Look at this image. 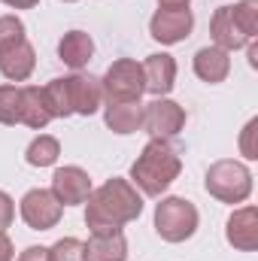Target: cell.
<instances>
[{
  "label": "cell",
  "instance_id": "6da1fadb",
  "mask_svg": "<svg viewBox=\"0 0 258 261\" xmlns=\"http://www.w3.org/2000/svg\"><path fill=\"white\" fill-rule=\"evenodd\" d=\"M140 213H143V197L137 195L131 179L113 176L100 189H91L85 225L91 228V234H110V231H122V225L140 219Z\"/></svg>",
  "mask_w": 258,
  "mask_h": 261
},
{
  "label": "cell",
  "instance_id": "7a4b0ae2",
  "mask_svg": "<svg viewBox=\"0 0 258 261\" xmlns=\"http://www.w3.org/2000/svg\"><path fill=\"white\" fill-rule=\"evenodd\" d=\"M183 170V158L179 152L167 143V140H149L140 152V158L131 164V186L140 189L143 195L158 197L164 195L173 179Z\"/></svg>",
  "mask_w": 258,
  "mask_h": 261
},
{
  "label": "cell",
  "instance_id": "3957f363",
  "mask_svg": "<svg viewBox=\"0 0 258 261\" xmlns=\"http://www.w3.org/2000/svg\"><path fill=\"white\" fill-rule=\"evenodd\" d=\"M43 88H46V97L52 103L55 119H64V116H91L104 103L100 79L91 76V73L61 76V79H52Z\"/></svg>",
  "mask_w": 258,
  "mask_h": 261
},
{
  "label": "cell",
  "instance_id": "277c9868",
  "mask_svg": "<svg viewBox=\"0 0 258 261\" xmlns=\"http://www.w3.org/2000/svg\"><path fill=\"white\" fill-rule=\"evenodd\" d=\"M207 192L222 200V203H243L249 192H252V173L246 164L240 161H216L210 170H207V179H203Z\"/></svg>",
  "mask_w": 258,
  "mask_h": 261
},
{
  "label": "cell",
  "instance_id": "5b68a950",
  "mask_svg": "<svg viewBox=\"0 0 258 261\" xmlns=\"http://www.w3.org/2000/svg\"><path fill=\"white\" fill-rule=\"evenodd\" d=\"M155 231L167 243H183L197 231V206L186 197H164L155 206Z\"/></svg>",
  "mask_w": 258,
  "mask_h": 261
},
{
  "label": "cell",
  "instance_id": "8992f818",
  "mask_svg": "<svg viewBox=\"0 0 258 261\" xmlns=\"http://www.w3.org/2000/svg\"><path fill=\"white\" fill-rule=\"evenodd\" d=\"M100 91H104L107 107H110V103H131V100H140L143 91H146L143 67L137 64V61H131V58L113 61L110 70L104 73V79H100Z\"/></svg>",
  "mask_w": 258,
  "mask_h": 261
},
{
  "label": "cell",
  "instance_id": "52a82bcc",
  "mask_svg": "<svg viewBox=\"0 0 258 261\" xmlns=\"http://www.w3.org/2000/svg\"><path fill=\"white\" fill-rule=\"evenodd\" d=\"M186 128V110L167 97H155L149 107H143V130L152 134V140H170Z\"/></svg>",
  "mask_w": 258,
  "mask_h": 261
},
{
  "label": "cell",
  "instance_id": "ba28073f",
  "mask_svg": "<svg viewBox=\"0 0 258 261\" xmlns=\"http://www.w3.org/2000/svg\"><path fill=\"white\" fill-rule=\"evenodd\" d=\"M61 200L52 195L49 189H31L28 195L21 197V219L28 228L34 231H49L61 222Z\"/></svg>",
  "mask_w": 258,
  "mask_h": 261
},
{
  "label": "cell",
  "instance_id": "9c48e42d",
  "mask_svg": "<svg viewBox=\"0 0 258 261\" xmlns=\"http://www.w3.org/2000/svg\"><path fill=\"white\" fill-rule=\"evenodd\" d=\"M192 28H194V15L189 6H161L149 21V34L164 46L183 43L192 34Z\"/></svg>",
  "mask_w": 258,
  "mask_h": 261
},
{
  "label": "cell",
  "instance_id": "30bf717a",
  "mask_svg": "<svg viewBox=\"0 0 258 261\" xmlns=\"http://www.w3.org/2000/svg\"><path fill=\"white\" fill-rule=\"evenodd\" d=\"M52 195L61 200V206H73V203H85L91 195V179L82 167H58L52 176Z\"/></svg>",
  "mask_w": 258,
  "mask_h": 261
},
{
  "label": "cell",
  "instance_id": "8fae6325",
  "mask_svg": "<svg viewBox=\"0 0 258 261\" xmlns=\"http://www.w3.org/2000/svg\"><path fill=\"white\" fill-rule=\"evenodd\" d=\"M225 237L234 249L240 252H255L258 249V210L255 206H243L237 213H231Z\"/></svg>",
  "mask_w": 258,
  "mask_h": 261
},
{
  "label": "cell",
  "instance_id": "7c38bea8",
  "mask_svg": "<svg viewBox=\"0 0 258 261\" xmlns=\"http://www.w3.org/2000/svg\"><path fill=\"white\" fill-rule=\"evenodd\" d=\"M140 67H143L146 91H152L155 97H164V94L173 91V85H176V61L170 55H164V52L149 55Z\"/></svg>",
  "mask_w": 258,
  "mask_h": 261
},
{
  "label": "cell",
  "instance_id": "4fadbf2b",
  "mask_svg": "<svg viewBox=\"0 0 258 261\" xmlns=\"http://www.w3.org/2000/svg\"><path fill=\"white\" fill-rule=\"evenodd\" d=\"M37 67V52L28 40L15 43V46H6L0 49V73L12 82H24Z\"/></svg>",
  "mask_w": 258,
  "mask_h": 261
},
{
  "label": "cell",
  "instance_id": "5bb4252c",
  "mask_svg": "<svg viewBox=\"0 0 258 261\" xmlns=\"http://www.w3.org/2000/svg\"><path fill=\"white\" fill-rule=\"evenodd\" d=\"M128 258V243L122 231L110 234H91L88 243H82V261H125Z\"/></svg>",
  "mask_w": 258,
  "mask_h": 261
},
{
  "label": "cell",
  "instance_id": "9a60e30c",
  "mask_svg": "<svg viewBox=\"0 0 258 261\" xmlns=\"http://www.w3.org/2000/svg\"><path fill=\"white\" fill-rule=\"evenodd\" d=\"M52 119H55V113H52V103L46 97V88H37V85L21 88V125L43 130Z\"/></svg>",
  "mask_w": 258,
  "mask_h": 261
},
{
  "label": "cell",
  "instance_id": "2e32d148",
  "mask_svg": "<svg viewBox=\"0 0 258 261\" xmlns=\"http://www.w3.org/2000/svg\"><path fill=\"white\" fill-rule=\"evenodd\" d=\"M210 34H213V43L225 52H234V49H243L249 40L246 34L240 31V24L234 21L231 15V6H219L213 12V21H210Z\"/></svg>",
  "mask_w": 258,
  "mask_h": 261
},
{
  "label": "cell",
  "instance_id": "e0dca14e",
  "mask_svg": "<svg viewBox=\"0 0 258 261\" xmlns=\"http://www.w3.org/2000/svg\"><path fill=\"white\" fill-rule=\"evenodd\" d=\"M194 73L197 79H203L207 85H216V82H225V76L231 73V58L225 49L219 46H207L194 55Z\"/></svg>",
  "mask_w": 258,
  "mask_h": 261
},
{
  "label": "cell",
  "instance_id": "ac0fdd59",
  "mask_svg": "<svg viewBox=\"0 0 258 261\" xmlns=\"http://www.w3.org/2000/svg\"><path fill=\"white\" fill-rule=\"evenodd\" d=\"M91 55H94V40L85 31H70L58 43V58L73 70H82L91 61Z\"/></svg>",
  "mask_w": 258,
  "mask_h": 261
},
{
  "label": "cell",
  "instance_id": "d6986e66",
  "mask_svg": "<svg viewBox=\"0 0 258 261\" xmlns=\"http://www.w3.org/2000/svg\"><path fill=\"white\" fill-rule=\"evenodd\" d=\"M104 119H107V128L116 130V134H134V130L143 128V107H140V100L110 103Z\"/></svg>",
  "mask_w": 258,
  "mask_h": 261
},
{
  "label": "cell",
  "instance_id": "ffe728a7",
  "mask_svg": "<svg viewBox=\"0 0 258 261\" xmlns=\"http://www.w3.org/2000/svg\"><path fill=\"white\" fill-rule=\"evenodd\" d=\"M58 155H61V143L55 137H49V134H40L28 146V152H24V158H28L31 167H52L58 161Z\"/></svg>",
  "mask_w": 258,
  "mask_h": 261
},
{
  "label": "cell",
  "instance_id": "44dd1931",
  "mask_svg": "<svg viewBox=\"0 0 258 261\" xmlns=\"http://www.w3.org/2000/svg\"><path fill=\"white\" fill-rule=\"evenodd\" d=\"M0 125H21V88L0 85Z\"/></svg>",
  "mask_w": 258,
  "mask_h": 261
},
{
  "label": "cell",
  "instance_id": "7402d4cb",
  "mask_svg": "<svg viewBox=\"0 0 258 261\" xmlns=\"http://www.w3.org/2000/svg\"><path fill=\"white\" fill-rule=\"evenodd\" d=\"M234 21L240 24V31L246 34V40H255L258 34V0H240L237 6H231Z\"/></svg>",
  "mask_w": 258,
  "mask_h": 261
},
{
  "label": "cell",
  "instance_id": "603a6c76",
  "mask_svg": "<svg viewBox=\"0 0 258 261\" xmlns=\"http://www.w3.org/2000/svg\"><path fill=\"white\" fill-rule=\"evenodd\" d=\"M24 40V21L18 15H0V49Z\"/></svg>",
  "mask_w": 258,
  "mask_h": 261
},
{
  "label": "cell",
  "instance_id": "cb8c5ba5",
  "mask_svg": "<svg viewBox=\"0 0 258 261\" xmlns=\"http://www.w3.org/2000/svg\"><path fill=\"white\" fill-rule=\"evenodd\" d=\"M49 261H82V243L76 237H64L49 249Z\"/></svg>",
  "mask_w": 258,
  "mask_h": 261
},
{
  "label": "cell",
  "instance_id": "d4e9b609",
  "mask_svg": "<svg viewBox=\"0 0 258 261\" xmlns=\"http://www.w3.org/2000/svg\"><path fill=\"white\" fill-rule=\"evenodd\" d=\"M240 152H243V158H249V161L258 158V119H249V122H246V128L240 134Z\"/></svg>",
  "mask_w": 258,
  "mask_h": 261
},
{
  "label": "cell",
  "instance_id": "484cf974",
  "mask_svg": "<svg viewBox=\"0 0 258 261\" xmlns=\"http://www.w3.org/2000/svg\"><path fill=\"white\" fill-rule=\"evenodd\" d=\"M12 219H15V203L6 192H0V231H6L12 225Z\"/></svg>",
  "mask_w": 258,
  "mask_h": 261
},
{
  "label": "cell",
  "instance_id": "4316f807",
  "mask_svg": "<svg viewBox=\"0 0 258 261\" xmlns=\"http://www.w3.org/2000/svg\"><path fill=\"white\" fill-rule=\"evenodd\" d=\"M18 261H49V249L46 246H28L18 255Z\"/></svg>",
  "mask_w": 258,
  "mask_h": 261
},
{
  "label": "cell",
  "instance_id": "83f0119b",
  "mask_svg": "<svg viewBox=\"0 0 258 261\" xmlns=\"http://www.w3.org/2000/svg\"><path fill=\"white\" fill-rule=\"evenodd\" d=\"M12 255H15L12 252V240L0 231V261H12Z\"/></svg>",
  "mask_w": 258,
  "mask_h": 261
},
{
  "label": "cell",
  "instance_id": "f1b7e54d",
  "mask_svg": "<svg viewBox=\"0 0 258 261\" xmlns=\"http://www.w3.org/2000/svg\"><path fill=\"white\" fill-rule=\"evenodd\" d=\"M6 6H12V9H31V6H37L40 0H3Z\"/></svg>",
  "mask_w": 258,
  "mask_h": 261
},
{
  "label": "cell",
  "instance_id": "f546056e",
  "mask_svg": "<svg viewBox=\"0 0 258 261\" xmlns=\"http://www.w3.org/2000/svg\"><path fill=\"white\" fill-rule=\"evenodd\" d=\"M246 46H249V64H252V67H258V46L252 43V40H249Z\"/></svg>",
  "mask_w": 258,
  "mask_h": 261
},
{
  "label": "cell",
  "instance_id": "4dcf8cb0",
  "mask_svg": "<svg viewBox=\"0 0 258 261\" xmlns=\"http://www.w3.org/2000/svg\"><path fill=\"white\" fill-rule=\"evenodd\" d=\"M161 6H189V0H158Z\"/></svg>",
  "mask_w": 258,
  "mask_h": 261
},
{
  "label": "cell",
  "instance_id": "1f68e13d",
  "mask_svg": "<svg viewBox=\"0 0 258 261\" xmlns=\"http://www.w3.org/2000/svg\"><path fill=\"white\" fill-rule=\"evenodd\" d=\"M64 3H76V0H64Z\"/></svg>",
  "mask_w": 258,
  "mask_h": 261
}]
</instances>
